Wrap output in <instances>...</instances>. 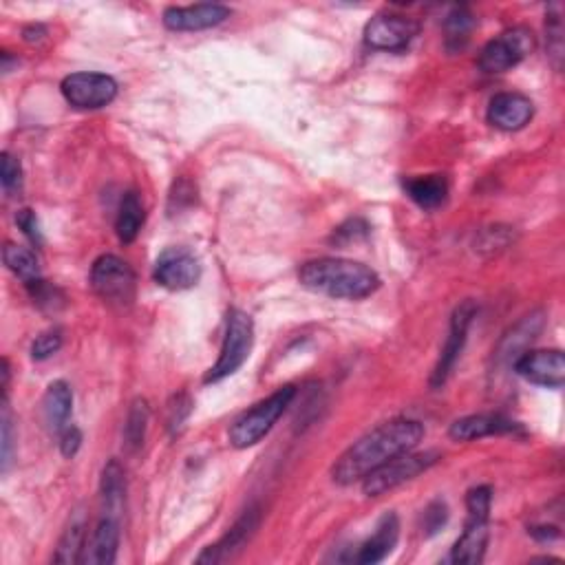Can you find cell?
Returning <instances> with one entry per match:
<instances>
[{
    "instance_id": "obj_1",
    "label": "cell",
    "mask_w": 565,
    "mask_h": 565,
    "mask_svg": "<svg viewBox=\"0 0 565 565\" xmlns=\"http://www.w3.org/2000/svg\"><path fill=\"white\" fill-rule=\"evenodd\" d=\"M422 437L424 426L418 420L398 418L376 426L338 457L332 468L334 482L340 486L362 482L369 473L387 464L393 457L413 451L422 442Z\"/></svg>"
},
{
    "instance_id": "obj_2",
    "label": "cell",
    "mask_w": 565,
    "mask_h": 565,
    "mask_svg": "<svg viewBox=\"0 0 565 565\" xmlns=\"http://www.w3.org/2000/svg\"><path fill=\"white\" fill-rule=\"evenodd\" d=\"M298 281L309 292L345 301H360L380 287V276L369 265L349 259L309 261L298 272Z\"/></svg>"
},
{
    "instance_id": "obj_3",
    "label": "cell",
    "mask_w": 565,
    "mask_h": 565,
    "mask_svg": "<svg viewBox=\"0 0 565 565\" xmlns=\"http://www.w3.org/2000/svg\"><path fill=\"white\" fill-rule=\"evenodd\" d=\"M294 396L296 389L292 385H285L276 389L270 398L261 400L250 411H245L230 429V444L234 449H250V446L259 444L272 431V426L285 413V409L290 407Z\"/></svg>"
},
{
    "instance_id": "obj_4",
    "label": "cell",
    "mask_w": 565,
    "mask_h": 565,
    "mask_svg": "<svg viewBox=\"0 0 565 565\" xmlns=\"http://www.w3.org/2000/svg\"><path fill=\"white\" fill-rule=\"evenodd\" d=\"M252 345H254L252 316L241 312V309H230L226 338H223L219 360L206 373L204 382L210 385V382H219L223 378L232 376V373H237L243 367V362L250 358Z\"/></svg>"
},
{
    "instance_id": "obj_5",
    "label": "cell",
    "mask_w": 565,
    "mask_h": 565,
    "mask_svg": "<svg viewBox=\"0 0 565 565\" xmlns=\"http://www.w3.org/2000/svg\"><path fill=\"white\" fill-rule=\"evenodd\" d=\"M437 460H440V453L435 451H424V453L407 451L398 457H393V460L382 464L380 468H376V471L362 479V490H365V495L369 497H380L385 495L387 490L398 488L400 484L409 482V479L429 471Z\"/></svg>"
},
{
    "instance_id": "obj_6",
    "label": "cell",
    "mask_w": 565,
    "mask_h": 565,
    "mask_svg": "<svg viewBox=\"0 0 565 565\" xmlns=\"http://www.w3.org/2000/svg\"><path fill=\"white\" fill-rule=\"evenodd\" d=\"M135 272L115 254H104L91 268V287L104 303L131 305L135 298Z\"/></svg>"
},
{
    "instance_id": "obj_7",
    "label": "cell",
    "mask_w": 565,
    "mask_h": 565,
    "mask_svg": "<svg viewBox=\"0 0 565 565\" xmlns=\"http://www.w3.org/2000/svg\"><path fill=\"white\" fill-rule=\"evenodd\" d=\"M532 49H535V36L530 29L515 27L504 31L479 53V69L484 73H504L528 58Z\"/></svg>"
},
{
    "instance_id": "obj_8",
    "label": "cell",
    "mask_w": 565,
    "mask_h": 565,
    "mask_svg": "<svg viewBox=\"0 0 565 565\" xmlns=\"http://www.w3.org/2000/svg\"><path fill=\"white\" fill-rule=\"evenodd\" d=\"M62 95L76 109H102L117 95V82L106 73H71L62 80Z\"/></svg>"
},
{
    "instance_id": "obj_9",
    "label": "cell",
    "mask_w": 565,
    "mask_h": 565,
    "mask_svg": "<svg viewBox=\"0 0 565 565\" xmlns=\"http://www.w3.org/2000/svg\"><path fill=\"white\" fill-rule=\"evenodd\" d=\"M153 276L166 290H190L201 279V261L188 248H168L155 261Z\"/></svg>"
},
{
    "instance_id": "obj_10",
    "label": "cell",
    "mask_w": 565,
    "mask_h": 565,
    "mask_svg": "<svg viewBox=\"0 0 565 565\" xmlns=\"http://www.w3.org/2000/svg\"><path fill=\"white\" fill-rule=\"evenodd\" d=\"M515 371L532 385L561 389L565 382V356L559 349L524 351L515 360Z\"/></svg>"
},
{
    "instance_id": "obj_11",
    "label": "cell",
    "mask_w": 565,
    "mask_h": 565,
    "mask_svg": "<svg viewBox=\"0 0 565 565\" xmlns=\"http://www.w3.org/2000/svg\"><path fill=\"white\" fill-rule=\"evenodd\" d=\"M420 25L400 14H378L365 27V42L371 49L400 51L418 36Z\"/></svg>"
},
{
    "instance_id": "obj_12",
    "label": "cell",
    "mask_w": 565,
    "mask_h": 565,
    "mask_svg": "<svg viewBox=\"0 0 565 565\" xmlns=\"http://www.w3.org/2000/svg\"><path fill=\"white\" fill-rule=\"evenodd\" d=\"M477 314V305L473 301H464L460 307L455 309V314L451 318V329H449V338H446L442 356L437 360L435 371L431 376V387L440 389L446 380H449L451 371L455 369V362L460 358L464 343H466V334L468 327H471L473 318Z\"/></svg>"
},
{
    "instance_id": "obj_13",
    "label": "cell",
    "mask_w": 565,
    "mask_h": 565,
    "mask_svg": "<svg viewBox=\"0 0 565 565\" xmlns=\"http://www.w3.org/2000/svg\"><path fill=\"white\" fill-rule=\"evenodd\" d=\"M230 18V9L217 3H201L190 7H168L164 12V25L170 31H201L212 29Z\"/></svg>"
},
{
    "instance_id": "obj_14",
    "label": "cell",
    "mask_w": 565,
    "mask_h": 565,
    "mask_svg": "<svg viewBox=\"0 0 565 565\" xmlns=\"http://www.w3.org/2000/svg\"><path fill=\"white\" fill-rule=\"evenodd\" d=\"M535 115V104L524 93H499L488 104V122L499 131H519Z\"/></svg>"
},
{
    "instance_id": "obj_15",
    "label": "cell",
    "mask_w": 565,
    "mask_h": 565,
    "mask_svg": "<svg viewBox=\"0 0 565 565\" xmlns=\"http://www.w3.org/2000/svg\"><path fill=\"white\" fill-rule=\"evenodd\" d=\"M117 548H120V521L104 515L100 524L95 526L89 541L84 543L80 563L111 565L117 559Z\"/></svg>"
},
{
    "instance_id": "obj_16",
    "label": "cell",
    "mask_w": 565,
    "mask_h": 565,
    "mask_svg": "<svg viewBox=\"0 0 565 565\" xmlns=\"http://www.w3.org/2000/svg\"><path fill=\"white\" fill-rule=\"evenodd\" d=\"M519 431V424L504 418V415H466L457 422L451 424V437L457 442H473L482 440V437L490 435H504V433H515Z\"/></svg>"
},
{
    "instance_id": "obj_17",
    "label": "cell",
    "mask_w": 565,
    "mask_h": 565,
    "mask_svg": "<svg viewBox=\"0 0 565 565\" xmlns=\"http://www.w3.org/2000/svg\"><path fill=\"white\" fill-rule=\"evenodd\" d=\"M486 546H488V517L468 515L464 535L457 539L451 550V561L466 563V565L482 563Z\"/></svg>"
},
{
    "instance_id": "obj_18",
    "label": "cell",
    "mask_w": 565,
    "mask_h": 565,
    "mask_svg": "<svg viewBox=\"0 0 565 565\" xmlns=\"http://www.w3.org/2000/svg\"><path fill=\"white\" fill-rule=\"evenodd\" d=\"M398 537H400V521L393 513H387L385 517L380 519V524H378L376 532L371 535V539L362 543L354 561L365 563V565L385 561L389 554L393 552V548H396Z\"/></svg>"
},
{
    "instance_id": "obj_19",
    "label": "cell",
    "mask_w": 565,
    "mask_h": 565,
    "mask_svg": "<svg viewBox=\"0 0 565 565\" xmlns=\"http://www.w3.org/2000/svg\"><path fill=\"white\" fill-rule=\"evenodd\" d=\"M257 526H259V510L252 508L237 521V524L232 526V530L228 532L226 537H223L219 543H215V546L206 548V552L201 554L197 561L199 563L226 561L232 552H237L243 546V543L252 537V532L257 530Z\"/></svg>"
},
{
    "instance_id": "obj_20",
    "label": "cell",
    "mask_w": 565,
    "mask_h": 565,
    "mask_svg": "<svg viewBox=\"0 0 565 565\" xmlns=\"http://www.w3.org/2000/svg\"><path fill=\"white\" fill-rule=\"evenodd\" d=\"M73 409V393L65 380L53 382L47 389L45 400H42V411H45V420L51 431L62 433L69 426Z\"/></svg>"
},
{
    "instance_id": "obj_21",
    "label": "cell",
    "mask_w": 565,
    "mask_h": 565,
    "mask_svg": "<svg viewBox=\"0 0 565 565\" xmlns=\"http://www.w3.org/2000/svg\"><path fill=\"white\" fill-rule=\"evenodd\" d=\"M404 190L407 195L424 210H435L440 208L446 195H449V184L442 175H426V177H415L404 181Z\"/></svg>"
},
{
    "instance_id": "obj_22",
    "label": "cell",
    "mask_w": 565,
    "mask_h": 565,
    "mask_svg": "<svg viewBox=\"0 0 565 565\" xmlns=\"http://www.w3.org/2000/svg\"><path fill=\"white\" fill-rule=\"evenodd\" d=\"M102 508L106 517H120L124 508V493H126V479L122 466L115 460L104 466L102 471Z\"/></svg>"
},
{
    "instance_id": "obj_23",
    "label": "cell",
    "mask_w": 565,
    "mask_h": 565,
    "mask_svg": "<svg viewBox=\"0 0 565 565\" xmlns=\"http://www.w3.org/2000/svg\"><path fill=\"white\" fill-rule=\"evenodd\" d=\"M541 325H543V318L539 314H532V316H526L524 321H521L513 332H510L506 338H504V343H501L499 351H497V358L501 360H506V362H513L515 365V360L524 354V347L528 343H532V338H535L539 332H541Z\"/></svg>"
},
{
    "instance_id": "obj_24",
    "label": "cell",
    "mask_w": 565,
    "mask_h": 565,
    "mask_svg": "<svg viewBox=\"0 0 565 565\" xmlns=\"http://www.w3.org/2000/svg\"><path fill=\"white\" fill-rule=\"evenodd\" d=\"M144 206L137 193H126L122 204H120V212H117V221H115V230L117 237H120L122 243H133L140 234L142 226H144Z\"/></svg>"
},
{
    "instance_id": "obj_25",
    "label": "cell",
    "mask_w": 565,
    "mask_h": 565,
    "mask_svg": "<svg viewBox=\"0 0 565 565\" xmlns=\"http://www.w3.org/2000/svg\"><path fill=\"white\" fill-rule=\"evenodd\" d=\"M3 259H5L7 268L12 270L25 285L40 279L38 259H36V254L31 252L29 248H23V245L7 243L5 250H3Z\"/></svg>"
},
{
    "instance_id": "obj_26",
    "label": "cell",
    "mask_w": 565,
    "mask_h": 565,
    "mask_svg": "<svg viewBox=\"0 0 565 565\" xmlns=\"http://www.w3.org/2000/svg\"><path fill=\"white\" fill-rule=\"evenodd\" d=\"M475 29V18L466 7H455L451 14L444 20V34H446V47L451 51L464 49L468 38H471Z\"/></svg>"
},
{
    "instance_id": "obj_27",
    "label": "cell",
    "mask_w": 565,
    "mask_h": 565,
    "mask_svg": "<svg viewBox=\"0 0 565 565\" xmlns=\"http://www.w3.org/2000/svg\"><path fill=\"white\" fill-rule=\"evenodd\" d=\"M148 418H151V409H148V402L142 400V398L135 400L131 404L129 418H126V424H124V444L131 453H135L137 449H142Z\"/></svg>"
},
{
    "instance_id": "obj_28",
    "label": "cell",
    "mask_w": 565,
    "mask_h": 565,
    "mask_svg": "<svg viewBox=\"0 0 565 565\" xmlns=\"http://www.w3.org/2000/svg\"><path fill=\"white\" fill-rule=\"evenodd\" d=\"M84 543H87V532H84L82 517H78V519L71 521V526L65 530V535H62L53 561H56V563H80L82 552H84Z\"/></svg>"
},
{
    "instance_id": "obj_29",
    "label": "cell",
    "mask_w": 565,
    "mask_h": 565,
    "mask_svg": "<svg viewBox=\"0 0 565 565\" xmlns=\"http://www.w3.org/2000/svg\"><path fill=\"white\" fill-rule=\"evenodd\" d=\"M546 38H548V56L552 60L554 69H561L563 60V25L559 14H548L546 16Z\"/></svg>"
},
{
    "instance_id": "obj_30",
    "label": "cell",
    "mask_w": 565,
    "mask_h": 565,
    "mask_svg": "<svg viewBox=\"0 0 565 565\" xmlns=\"http://www.w3.org/2000/svg\"><path fill=\"white\" fill-rule=\"evenodd\" d=\"M62 347V332L60 329H49V332H42L34 345H31V358L34 360H47L53 354H58Z\"/></svg>"
},
{
    "instance_id": "obj_31",
    "label": "cell",
    "mask_w": 565,
    "mask_h": 565,
    "mask_svg": "<svg viewBox=\"0 0 565 565\" xmlns=\"http://www.w3.org/2000/svg\"><path fill=\"white\" fill-rule=\"evenodd\" d=\"M0 181H3V188L7 193L20 190V184H23V168H20V162L14 155L3 153V157H0Z\"/></svg>"
},
{
    "instance_id": "obj_32",
    "label": "cell",
    "mask_w": 565,
    "mask_h": 565,
    "mask_svg": "<svg viewBox=\"0 0 565 565\" xmlns=\"http://www.w3.org/2000/svg\"><path fill=\"white\" fill-rule=\"evenodd\" d=\"M446 521H449V508H446L444 501H433V504L424 510L422 528L426 535L431 537L437 530H442L446 526Z\"/></svg>"
},
{
    "instance_id": "obj_33",
    "label": "cell",
    "mask_w": 565,
    "mask_h": 565,
    "mask_svg": "<svg viewBox=\"0 0 565 565\" xmlns=\"http://www.w3.org/2000/svg\"><path fill=\"white\" fill-rule=\"evenodd\" d=\"M12 413H9V404H7V396L3 402V471L9 468V462H12Z\"/></svg>"
},
{
    "instance_id": "obj_34",
    "label": "cell",
    "mask_w": 565,
    "mask_h": 565,
    "mask_svg": "<svg viewBox=\"0 0 565 565\" xmlns=\"http://www.w3.org/2000/svg\"><path fill=\"white\" fill-rule=\"evenodd\" d=\"M16 223L20 226V230H23L27 237L34 241V243H42V232H40V226H38V217L34 215L31 210H20L18 215H16Z\"/></svg>"
},
{
    "instance_id": "obj_35",
    "label": "cell",
    "mask_w": 565,
    "mask_h": 565,
    "mask_svg": "<svg viewBox=\"0 0 565 565\" xmlns=\"http://www.w3.org/2000/svg\"><path fill=\"white\" fill-rule=\"evenodd\" d=\"M190 407H193V402H190L188 396H177L175 404H170V431H177L184 420L190 415Z\"/></svg>"
},
{
    "instance_id": "obj_36",
    "label": "cell",
    "mask_w": 565,
    "mask_h": 565,
    "mask_svg": "<svg viewBox=\"0 0 565 565\" xmlns=\"http://www.w3.org/2000/svg\"><path fill=\"white\" fill-rule=\"evenodd\" d=\"M80 444H82V433L80 429H76V426H67V429L60 433V449L65 457L76 455L80 451Z\"/></svg>"
},
{
    "instance_id": "obj_37",
    "label": "cell",
    "mask_w": 565,
    "mask_h": 565,
    "mask_svg": "<svg viewBox=\"0 0 565 565\" xmlns=\"http://www.w3.org/2000/svg\"><path fill=\"white\" fill-rule=\"evenodd\" d=\"M530 535L537 541H554V539H559L561 532L554 526H535V528H530Z\"/></svg>"
},
{
    "instance_id": "obj_38",
    "label": "cell",
    "mask_w": 565,
    "mask_h": 565,
    "mask_svg": "<svg viewBox=\"0 0 565 565\" xmlns=\"http://www.w3.org/2000/svg\"><path fill=\"white\" fill-rule=\"evenodd\" d=\"M42 34H45V29H42V27H29V29H25V38H27V42H36V40H40V38H42Z\"/></svg>"
}]
</instances>
